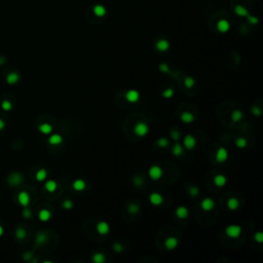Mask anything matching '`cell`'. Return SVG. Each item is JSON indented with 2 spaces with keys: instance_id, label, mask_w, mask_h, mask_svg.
<instances>
[{
  "instance_id": "obj_50",
  "label": "cell",
  "mask_w": 263,
  "mask_h": 263,
  "mask_svg": "<svg viewBox=\"0 0 263 263\" xmlns=\"http://www.w3.org/2000/svg\"><path fill=\"white\" fill-rule=\"evenodd\" d=\"M5 127V122L3 121L1 118H0V131H2Z\"/></svg>"
},
{
  "instance_id": "obj_34",
  "label": "cell",
  "mask_w": 263,
  "mask_h": 263,
  "mask_svg": "<svg viewBox=\"0 0 263 263\" xmlns=\"http://www.w3.org/2000/svg\"><path fill=\"white\" fill-rule=\"evenodd\" d=\"M194 79L192 78V77H189V76H187V77H185V79H184V85L187 87V89H190V87H192L194 85Z\"/></svg>"
},
{
  "instance_id": "obj_45",
  "label": "cell",
  "mask_w": 263,
  "mask_h": 263,
  "mask_svg": "<svg viewBox=\"0 0 263 263\" xmlns=\"http://www.w3.org/2000/svg\"><path fill=\"white\" fill-rule=\"evenodd\" d=\"M252 113L254 114L255 116H260L261 115V109L258 106H255L252 108Z\"/></svg>"
},
{
  "instance_id": "obj_20",
  "label": "cell",
  "mask_w": 263,
  "mask_h": 263,
  "mask_svg": "<svg viewBox=\"0 0 263 263\" xmlns=\"http://www.w3.org/2000/svg\"><path fill=\"white\" fill-rule=\"evenodd\" d=\"M226 182H227V179L224 175H216L214 177V183L216 186H218V187L224 186V185L226 184Z\"/></svg>"
},
{
  "instance_id": "obj_52",
  "label": "cell",
  "mask_w": 263,
  "mask_h": 263,
  "mask_svg": "<svg viewBox=\"0 0 263 263\" xmlns=\"http://www.w3.org/2000/svg\"><path fill=\"white\" fill-rule=\"evenodd\" d=\"M3 63H5V59L2 58V57H0V65H2Z\"/></svg>"
},
{
  "instance_id": "obj_27",
  "label": "cell",
  "mask_w": 263,
  "mask_h": 263,
  "mask_svg": "<svg viewBox=\"0 0 263 263\" xmlns=\"http://www.w3.org/2000/svg\"><path fill=\"white\" fill-rule=\"evenodd\" d=\"M234 12L239 16H247L249 15V12L247 8H245L242 5H237L234 7Z\"/></svg>"
},
{
  "instance_id": "obj_44",
  "label": "cell",
  "mask_w": 263,
  "mask_h": 263,
  "mask_svg": "<svg viewBox=\"0 0 263 263\" xmlns=\"http://www.w3.org/2000/svg\"><path fill=\"white\" fill-rule=\"evenodd\" d=\"M247 19H248V22L250 23V24H253V25H255V24H257L258 23V19L256 18V16H247Z\"/></svg>"
},
{
  "instance_id": "obj_32",
  "label": "cell",
  "mask_w": 263,
  "mask_h": 263,
  "mask_svg": "<svg viewBox=\"0 0 263 263\" xmlns=\"http://www.w3.org/2000/svg\"><path fill=\"white\" fill-rule=\"evenodd\" d=\"M242 118V112L241 110H234L233 112L231 113V119L233 121H239Z\"/></svg>"
},
{
  "instance_id": "obj_31",
  "label": "cell",
  "mask_w": 263,
  "mask_h": 263,
  "mask_svg": "<svg viewBox=\"0 0 263 263\" xmlns=\"http://www.w3.org/2000/svg\"><path fill=\"white\" fill-rule=\"evenodd\" d=\"M36 242L37 244H43V242H45L48 241V237H46V234L44 232H39V233H37L36 235Z\"/></svg>"
},
{
  "instance_id": "obj_47",
  "label": "cell",
  "mask_w": 263,
  "mask_h": 263,
  "mask_svg": "<svg viewBox=\"0 0 263 263\" xmlns=\"http://www.w3.org/2000/svg\"><path fill=\"white\" fill-rule=\"evenodd\" d=\"M113 250L115 252H121L123 250V247L118 242H115V244H113Z\"/></svg>"
},
{
  "instance_id": "obj_48",
  "label": "cell",
  "mask_w": 263,
  "mask_h": 263,
  "mask_svg": "<svg viewBox=\"0 0 263 263\" xmlns=\"http://www.w3.org/2000/svg\"><path fill=\"white\" fill-rule=\"evenodd\" d=\"M32 257V253H30V252H27L24 254V256H23V258L25 259V260H29V259H31Z\"/></svg>"
},
{
  "instance_id": "obj_14",
  "label": "cell",
  "mask_w": 263,
  "mask_h": 263,
  "mask_svg": "<svg viewBox=\"0 0 263 263\" xmlns=\"http://www.w3.org/2000/svg\"><path fill=\"white\" fill-rule=\"evenodd\" d=\"M155 46L158 52L164 53V52H167V50L170 48V42H168L167 39H159L156 42Z\"/></svg>"
},
{
  "instance_id": "obj_24",
  "label": "cell",
  "mask_w": 263,
  "mask_h": 263,
  "mask_svg": "<svg viewBox=\"0 0 263 263\" xmlns=\"http://www.w3.org/2000/svg\"><path fill=\"white\" fill-rule=\"evenodd\" d=\"M46 177H48V172H46V170H44V168H40V170L37 171V173L35 175L36 180L39 182L44 181L46 179Z\"/></svg>"
},
{
  "instance_id": "obj_13",
  "label": "cell",
  "mask_w": 263,
  "mask_h": 263,
  "mask_svg": "<svg viewBox=\"0 0 263 263\" xmlns=\"http://www.w3.org/2000/svg\"><path fill=\"white\" fill-rule=\"evenodd\" d=\"M149 201L153 205H159L163 204L164 198L159 193H157V192H152L149 196Z\"/></svg>"
},
{
  "instance_id": "obj_9",
  "label": "cell",
  "mask_w": 263,
  "mask_h": 263,
  "mask_svg": "<svg viewBox=\"0 0 263 263\" xmlns=\"http://www.w3.org/2000/svg\"><path fill=\"white\" fill-rule=\"evenodd\" d=\"M178 244H179V242H178L177 238H175V237H168V238H166V241H164V247H166L168 250H174V249H176Z\"/></svg>"
},
{
  "instance_id": "obj_43",
  "label": "cell",
  "mask_w": 263,
  "mask_h": 263,
  "mask_svg": "<svg viewBox=\"0 0 263 263\" xmlns=\"http://www.w3.org/2000/svg\"><path fill=\"white\" fill-rule=\"evenodd\" d=\"M254 238H255V241L256 242H263V233L262 232H256L255 235H254Z\"/></svg>"
},
{
  "instance_id": "obj_18",
  "label": "cell",
  "mask_w": 263,
  "mask_h": 263,
  "mask_svg": "<svg viewBox=\"0 0 263 263\" xmlns=\"http://www.w3.org/2000/svg\"><path fill=\"white\" fill-rule=\"evenodd\" d=\"M188 209L186 207H183V205H180V207L177 208L176 210V216L179 219H185L187 218L188 216Z\"/></svg>"
},
{
  "instance_id": "obj_40",
  "label": "cell",
  "mask_w": 263,
  "mask_h": 263,
  "mask_svg": "<svg viewBox=\"0 0 263 263\" xmlns=\"http://www.w3.org/2000/svg\"><path fill=\"white\" fill-rule=\"evenodd\" d=\"M63 208L64 209H66V210H70V209H72L73 208V203L71 201H69V200H66V201H63Z\"/></svg>"
},
{
  "instance_id": "obj_30",
  "label": "cell",
  "mask_w": 263,
  "mask_h": 263,
  "mask_svg": "<svg viewBox=\"0 0 263 263\" xmlns=\"http://www.w3.org/2000/svg\"><path fill=\"white\" fill-rule=\"evenodd\" d=\"M26 235H27V232L24 228H22V227L16 228V238L18 239H24L26 238Z\"/></svg>"
},
{
  "instance_id": "obj_49",
  "label": "cell",
  "mask_w": 263,
  "mask_h": 263,
  "mask_svg": "<svg viewBox=\"0 0 263 263\" xmlns=\"http://www.w3.org/2000/svg\"><path fill=\"white\" fill-rule=\"evenodd\" d=\"M134 183L136 184V185H141V184H142V179H141V178H135Z\"/></svg>"
},
{
  "instance_id": "obj_2",
  "label": "cell",
  "mask_w": 263,
  "mask_h": 263,
  "mask_svg": "<svg viewBox=\"0 0 263 263\" xmlns=\"http://www.w3.org/2000/svg\"><path fill=\"white\" fill-rule=\"evenodd\" d=\"M227 237L230 238H238L242 233V227L238 225H229L225 229Z\"/></svg>"
},
{
  "instance_id": "obj_8",
  "label": "cell",
  "mask_w": 263,
  "mask_h": 263,
  "mask_svg": "<svg viewBox=\"0 0 263 263\" xmlns=\"http://www.w3.org/2000/svg\"><path fill=\"white\" fill-rule=\"evenodd\" d=\"M183 144H184V147L186 148V149L191 150L194 148L195 144H196V141H195V138L193 136H191V135H187V136L184 138Z\"/></svg>"
},
{
  "instance_id": "obj_15",
  "label": "cell",
  "mask_w": 263,
  "mask_h": 263,
  "mask_svg": "<svg viewBox=\"0 0 263 263\" xmlns=\"http://www.w3.org/2000/svg\"><path fill=\"white\" fill-rule=\"evenodd\" d=\"M20 80V75L18 72H11L6 76V82L9 85H13V84L18 83Z\"/></svg>"
},
{
  "instance_id": "obj_38",
  "label": "cell",
  "mask_w": 263,
  "mask_h": 263,
  "mask_svg": "<svg viewBox=\"0 0 263 263\" xmlns=\"http://www.w3.org/2000/svg\"><path fill=\"white\" fill-rule=\"evenodd\" d=\"M171 137H172V139H173V140L178 141V140L180 139L181 134H180L179 131H177V130H172V131H171Z\"/></svg>"
},
{
  "instance_id": "obj_10",
  "label": "cell",
  "mask_w": 263,
  "mask_h": 263,
  "mask_svg": "<svg viewBox=\"0 0 263 263\" xmlns=\"http://www.w3.org/2000/svg\"><path fill=\"white\" fill-rule=\"evenodd\" d=\"M110 230V226L109 224L107 223L105 221H101L99 223L97 224V231L98 233L101 234V235H105L107 234L108 232Z\"/></svg>"
},
{
  "instance_id": "obj_1",
  "label": "cell",
  "mask_w": 263,
  "mask_h": 263,
  "mask_svg": "<svg viewBox=\"0 0 263 263\" xmlns=\"http://www.w3.org/2000/svg\"><path fill=\"white\" fill-rule=\"evenodd\" d=\"M148 132H149V127H148L145 122H142V121L136 123V126L134 127V133L136 134L138 137L146 136L148 134Z\"/></svg>"
},
{
  "instance_id": "obj_25",
  "label": "cell",
  "mask_w": 263,
  "mask_h": 263,
  "mask_svg": "<svg viewBox=\"0 0 263 263\" xmlns=\"http://www.w3.org/2000/svg\"><path fill=\"white\" fill-rule=\"evenodd\" d=\"M44 187H45L46 191H48V192H55L56 189H57V187H58V184H57L56 181H53V180H48V181H46Z\"/></svg>"
},
{
  "instance_id": "obj_28",
  "label": "cell",
  "mask_w": 263,
  "mask_h": 263,
  "mask_svg": "<svg viewBox=\"0 0 263 263\" xmlns=\"http://www.w3.org/2000/svg\"><path fill=\"white\" fill-rule=\"evenodd\" d=\"M172 152L175 156H180L183 154V147L181 146V144H175L173 149H172Z\"/></svg>"
},
{
  "instance_id": "obj_35",
  "label": "cell",
  "mask_w": 263,
  "mask_h": 263,
  "mask_svg": "<svg viewBox=\"0 0 263 263\" xmlns=\"http://www.w3.org/2000/svg\"><path fill=\"white\" fill-rule=\"evenodd\" d=\"M12 105L9 101L4 100L1 102V109L3 111H9V110H12Z\"/></svg>"
},
{
  "instance_id": "obj_33",
  "label": "cell",
  "mask_w": 263,
  "mask_h": 263,
  "mask_svg": "<svg viewBox=\"0 0 263 263\" xmlns=\"http://www.w3.org/2000/svg\"><path fill=\"white\" fill-rule=\"evenodd\" d=\"M235 145H237V147L242 149V148H245L247 146V140L242 137H238L237 138V140H235Z\"/></svg>"
},
{
  "instance_id": "obj_17",
  "label": "cell",
  "mask_w": 263,
  "mask_h": 263,
  "mask_svg": "<svg viewBox=\"0 0 263 263\" xmlns=\"http://www.w3.org/2000/svg\"><path fill=\"white\" fill-rule=\"evenodd\" d=\"M93 12L95 13V16H99V18H102V16H104L106 15V8L104 7L103 5H101V4H96L95 6H94V8H93Z\"/></svg>"
},
{
  "instance_id": "obj_4",
  "label": "cell",
  "mask_w": 263,
  "mask_h": 263,
  "mask_svg": "<svg viewBox=\"0 0 263 263\" xmlns=\"http://www.w3.org/2000/svg\"><path fill=\"white\" fill-rule=\"evenodd\" d=\"M23 182V176L19 172H13L8 177V183L12 186H18Z\"/></svg>"
},
{
  "instance_id": "obj_36",
  "label": "cell",
  "mask_w": 263,
  "mask_h": 263,
  "mask_svg": "<svg viewBox=\"0 0 263 263\" xmlns=\"http://www.w3.org/2000/svg\"><path fill=\"white\" fill-rule=\"evenodd\" d=\"M127 210H129V212L131 214H136L139 212L140 210V208H139V205H138L137 204H131L129 205V208H127Z\"/></svg>"
},
{
  "instance_id": "obj_46",
  "label": "cell",
  "mask_w": 263,
  "mask_h": 263,
  "mask_svg": "<svg viewBox=\"0 0 263 263\" xmlns=\"http://www.w3.org/2000/svg\"><path fill=\"white\" fill-rule=\"evenodd\" d=\"M159 70L161 72H164V73H168V64L166 63H161L160 65H159Z\"/></svg>"
},
{
  "instance_id": "obj_23",
  "label": "cell",
  "mask_w": 263,
  "mask_h": 263,
  "mask_svg": "<svg viewBox=\"0 0 263 263\" xmlns=\"http://www.w3.org/2000/svg\"><path fill=\"white\" fill-rule=\"evenodd\" d=\"M38 130L43 135H49L53 132V127L49 123H41L38 127Z\"/></svg>"
},
{
  "instance_id": "obj_7",
  "label": "cell",
  "mask_w": 263,
  "mask_h": 263,
  "mask_svg": "<svg viewBox=\"0 0 263 263\" xmlns=\"http://www.w3.org/2000/svg\"><path fill=\"white\" fill-rule=\"evenodd\" d=\"M18 201L22 207H27L30 204V195L27 191H21L18 194Z\"/></svg>"
},
{
  "instance_id": "obj_12",
  "label": "cell",
  "mask_w": 263,
  "mask_h": 263,
  "mask_svg": "<svg viewBox=\"0 0 263 263\" xmlns=\"http://www.w3.org/2000/svg\"><path fill=\"white\" fill-rule=\"evenodd\" d=\"M201 207L204 211H211L213 210L215 207V201L212 200V198H205V200L201 201Z\"/></svg>"
},
{
  "instance_id": "obj_22",
  "label": "cell",
  "mask_w": 263,
  "mask_h": 263,
  "mask_svg": "<svg viewBox=\"0 0 263 263\" xmlns=\"http://www.w3.org/2000/svg\"><path fill=\"white\" fill-rule=\"evenodd\" d=\"M38 217L42 222H46L49 220L50 217H52V214H50V212L48 210H46V209H42V210L39 211Z\"/></svg>"
},
{
  "instance_id": "obj_16",
  "label": "cell",
  "mask_w": 263,
  "mask_h": 263,
  "mask_svg": "<svg viewBox=\"0 0 263 263\" xmlns=\"http://www.w3.org/2000/svg\"><path fill=\"white\" fill-rule=\"evenodd\" d=\"M180 119L185 123H191L194 120V115L189 111H184V112L181 113Z\"/></svg>"
},
{
  "instance_id": "obj_42",
  "label": "cell",
  "mask_w": 263,
  "mask_h": 263,
  "mask_svg": "<svg viewBox=\"0 0 263 263\" xmlns=\"http://www.w3.org/2000/svg\"><path fill=\"white\" fill-rule=\"evenodd\" d=\"M189 193H190V195H192V196H196V195L200 193V190H198L197 187L191 186V187L189 188Z\"/></svg>"
},
{
  "instance_id": "obj_19",
  "label": "cell",
  "mask_w": 263,
  "mask_h": 263,
  "mask_svg": "<svg viewBox=\"0 0 263 263\" xmlns=\"http://www.w3.org/2000/svg\"><path fill=\"white\" fill-rule=\"evenodd\" d=\"M72 186H73V189H74V190H76V191H82L84 188H85L86 183H85V181L82 180V179H77V180H75V181L73 182Z\"/></svg>"
},
{
  "instance_id": "obj_3",
  "label": "cell",
  "mask_w": 263,
  "mask_h": 263,
  "mask_svg": "<svg viewBox=\"0 0 263 263\" xmlns=\"http://www.w3.org/2000/svg\"><path fill=\"white\" fill-rule=\"evenodd\" d=\"M148 173H149V176L152 180H158L163 177L164 172H163V168L159 166H152V167H150Z\"/></svg>"
},
{
  "instance_id": "obj_21",
  "label": "cell",
  "mask_w": 263,
  "mask_h": 263,
  "mask_svg": "<svg viewBox=\"0 0 263 263\" xmlns=\"http://www.w3.org/2000/svg\"><path fill=\"white\" fill-rule=\"evenodd\" d=\"M63 142V137L59 134H53L48 138V144L50 145H59Z\"/></svg>"
},
{
  "instance_id": "obj_5",
  "label": "cell",
  "mask_w": 263,
  "mask_h": 263,
  "mask_svg": "<svg viewBox=\"0 0 263 263\" xmlns=\"http://www.w3.org/2000/svg\"><path fill=\"white\" fill-rule=\"evenodd\" d=\"M216 161L217 163H224L228 158V151L225 147H220L216 152Z\"/></svg>"
},
{
  "instance_id": "obj_37",
  "label": "cell",
  "mask_w": 263,
  "mask_h": 263,
  "mask_svg": "<svg viewBox=\"0 0 263 263\" xmlns=\"http://www.w3.org/2000/svg\"><path fill=\"white\" fill-rule=\"evenodd\" d=\"M157 145L161 148H166L168 145V140L167 138H159V139L157 140Z\"/></svg>"
},
{
  "instance_id": "obj_6",
  "label": "cell",
  "mask_w": 263,
  "mask_h": 263,
  "mask_svg": "<svg viewBox=\"0 0 263 263\" xmlns=\"http://www.w3.org/2000/svg\"><path fill=\"white\" fill-rule=\"evenodd\" d=\"M126 99L130 103H136L140 99V94L136 90H130L126 93Z\"/></svg>"
},
{
  "instance_id": "obj_29",
  "label": "cell",
  "mask_w": 263,
  "mask_h": 263,
  "mask_svg": "<svg viewBox=\"0 0 263 263\" xmlns=\"http://www.w3.org/2000/svg\"><path fill=\"white\" fill-rule=\"evenodd\" d=\"M93 261L96 263H103L105 261V256H104L103 253H95L93 256Z\"/></svg>"
},
{
  "instance_id": "obj_11",
  "label": "cell",
  "mask_w": 263,
  "mask_h": 263,
  "mask_svg": "<svg viewBox=\"0 0 263 263\" xmlns=\"http://www.w3.org/2000/svg\"><path fill=\"white\" fill-rule=\"evenodd\" d=\"M230 29V24L227 20L222 19L220 21H218L217 23V30L221 33H226L228 30Z\"/></svg>"
},
{
  "instance_id": "obj_41",
  "label": "cell",
  "mask_w": 263,
  "mask_h": 263,
  "mask_svg": "<svg viewBox=\"0 0 263 263\" xmlns=\"http://www.w3.org/2000/svg\"><path fill=\"white\" fill-rule=\"evenodd\" d=\"M22 214H23V217H24V218H27V219H28V218H31V216H32V211L30 210V209L27 208V207H25V209L23 210V213H22Z\"/></svg>"
},
{
  "instance_id": "obj_51",
  "label": "cell",
  "mask_w": 263,
  "mask_h": 263,
  "mask_svg": "<svg viewBox=\"0 0 263 263\" xmlns=\"http://www.w3.org/2000/svg\"><path fill=\"white\" fill-rule=\"evenodd\" d=\"M3 233H4V229H3V227L0 225V237H2Z\"/></svg>"
},
{
  "instance_id": "obj_26",
  "label": "cell",
  "mask_w": 263,
  "mask_h": 263,
  "mask_svg": "<svg viewBox=\"0 0 263 263\" xmlns=\"http://www.w3.org/2000/svg\"><path fill=\"white\" fill-rule=\"evenodd\" d=\"M238 205H239V203H238V198L231 197L227 201V207H228L229 210H232V211L237 210V209L238 208Z\"/></svg>"
},
{
  "instance_id": "obj_39",
  "label": "cell",
  "mask_w": 263,
  "mask_h": 263,
  "mask_svg": "<svg viewBox=\"0 0 263 263\" xmlns=\"http://www.w3.org/2000/svg\"><path fill=\"white\" fill-rule=\"evenodd\" d=\"M173 95H174V90H173V89H167V90L163 93V97L166 98V99H170V98L173 97Z\"/></svg>"
}]
</instances>
